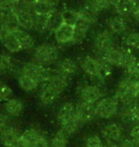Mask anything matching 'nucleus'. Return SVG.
Masks as SVG:
<instances>
[{
	"label": "nucleus",
	"mask_w": 139,
	"mask_h": 147,
	"mask_svg": "<svg viewBox=\"0 0 139 147\" xmlns=\"http://www.w3.org/2000/svg\"><path fill=\"white\" fill-rule=\"evenodd\" d=\"M79 67L89 78L91 83L103 87L112 74V69L103 58L93 55H84L79 59Z\"/></svg>",
	"instance_id": "f257e3e1"
},
{
	"label": "nucleus",
	"mask_w": 139,
	"mask_h": 147,
	"mask_svg": "<svg viewBox=\"0 0 139 147\" xmlns=\"http://www.w3.org/2000/svg\"><path fill=\"white\" fill-rule=\"evenodd\" d=\"M56 119L70 136L75 134L83 127L84 124L79 119L76 111V102L64 101L59 106L56 113Z\"/></svg>",
	"instance_id": "f03ea898"
},
{
	"label": "nucleus",
	"mask_w": 139,
	"mask_h": 147,
	"mask_svg": "<svg viewBox=\"0 0 139 147\" xmlns=\"http://www.w3.org/2000/svg\"><path fill=\"white\" fill-rule=\"evenodd\" d=\"M59 60V49L55 44L52 42H44L35 47L32 52L34 62L42 66H55Z\"/></svg>",
	"instance_id": "7ed1b4c3"
},
{
	"label": "nucleus",
	"mask_w": 139,
	"mask_h": 147,
	"mask_svg": "<svg viewBox=\"0 0 139 147\" xmlns=\"http://www.w3.org/2000/svg\"><path fill=\"white\" fill-rule=\"evenodd\" d=\"M115 45H116L115 34H112L108 29L98 31L94 36L93 43H91L93 57L103 58L105 53Z\"/></svg>",
	"instance_id": "20e7f679"
},
{
	"label": "nucleus",
	"mask_w": 139,
	"mask_h": 147,
	"mask_svg": "<svg viewBox=\"0 0 139 147\" xmlns=\"http://www.w3.org/2000/svg\"><path fill=\"white\" fill-rule=\"evenodd\" d=\"M135 80L131 76L126 75L118 81L115 89V98L118 99L120 104L134 103L135 102ZM136 103V102H135Z\"/></svg>",
	"instance_id": "39448f33"
},
{
	"label": "nucleus",
	"mask_w": 139,
	"mask_h": 147,
	"mask_svg": "<svg viewBox=\"0 0 139 147\" xmlns=\"http://www.w3.org/2000/svg\"><path fill=\"white\" fill-rule=\"evenodd\" d=\"M120 103L115 96H104L94 105L95 117L103 119H110L118 115Z\"/></svg>",
	"instance_id": "423d86ee"
},
{
	"label": "nucleus",
	"mask_w": 139,
	"mask_h": 147,
	"mask_svg": "<svg viewBox=\"0 0 139 147\" xmlns=\"http://www.w3.org/2000/svg\"><path fill=\"white\" fill-rule=\"evenodd\" d=\"M19 72L32 78L40 85H42L49 78V76L52 73V69L42 66L40 64H37L34 62V61H30V62L23 64Z\"/></svg>",
	"instance_id": "0eeeda50"
},
{
	"label": "nucleus",
	"mask_w": 139,
	"mask_h": 147,
	"mask_svg": "<svg viewBox=\"0 0 139 147\" xmlns=\"http://www.w3.org/2000/svg\"><path fill=\"white\" fill-rule=\"evenodd\" d=\"M77 96L79 100L95 104L102 98H104V91L102 87L93 83H82L77 88Z\"/></svg>",
	"instance_id": "6e6552de"
},
{
	"label": "nucleus",
	"mask_w": 139,
	"mask_h": 147,
	"mask_svg": "<svg viewBox=\"0 0 139 147\" xmlns=\"http://www.w3.org/2000/svg\"><path fill=\"white\" fill-rule=\"evenodd\" d=\"M101 134L106 142L114 143V144H119L124 140H126L124 128L119 122L109 121L105 123L101 128Z\"/></svg>",
	"instance_id": "1a4fd4ad"
},
{
	"label": "nucleus",
	"mask_w": 139,
	"mask_h": 147,
	"mask_svg": "<svg viewBox=\"0 0 139 147\" xmlns=\"http://www.w3.org/2000/svg\"><path fill=\"white\" fill-rule=\"evenodd\" d=\"M71 82H72V78L71 76H68L64 75V74L56 71L55 69H52V73L50 75L49 78L43 84L48 85L52 89H54L60 95H62L69 88Z\"/></svg>",
	"instance_id": "9d476101"
},
{
	"label": "nucleus",
	"mask_w": 139,
	"mask_h": 147,
	"mask_svg": "<svg viewBox=\"0 0 139 147\" xmlns=\"http://www.w3.org/2000/svg\"><path fill=\"white\" fill-rule=\"evenodd\" d=\"M128 18L120 16V14L112 16L107 20V28L106 29H108L115 36H117V34H125L128 32Z\"/></svg>",
	"instance_id": "9b49d317"
},
{
	"label": "nucleus",
	"mask_w": 139,
	"mask_h": 147,
	"mask_svg": "<svg viewBox=\"0 0 139 147\" xmlns=\"http://www.w3.org/2000/svg\"><path fill=\"white\" fill-rule=\"evenodd\" d=\"M21 135L22 133L18 127L11 124L2 132H0V143L3 147H13L17 140L20 139Z\"/></svg>",
	"instance_id": "f8f14e48"
},
{
	"label": "nucleus",
	"mask_w": 139,
	"mask_h": 147,
	"mask_svg": "<svg viewBox=\"0 0 139 147\" xmlns=\"http://www.w3.org/2000/svg\"><path fill=\"white\" fill-rule=\"evenodd\" d=\"M137 103H128V104H120L119 115L121 120L125 124H132L134 126L137 122Z\"/></svg>",
	"instance_id": "ddd939ff"
},
{
	"label": "nucleus",
	"mask_w": 139,
	"mask_h": 147,
	"mask_svg": "<svg viewBox=\"0 0 139 147\" xmlns=\"http://www.w3.org/2000/svg\"><path fill=\"white\" fill-rule=\"evenodd\" d=\"M39 101L43 106H52V105L55 104L61 95L57 93L54 89H52L51 87H49L48 85L42 84L41 87L39 88Z\"/></svg>",
	"instance_id": "4468645a"
},
{
	"label": "nucleus",
	"mask_w": 139,
	"mask_h": 147,
	"mask_svg": "<svg viewBox=\"0 0 139 147\" xmlns=\"http://www.w3.org/2000/svg\"><path fill=\"white\" fill-rule=\"evenodd\" d=\"M117 14H120L126 18L132 16L137 8L138 1L136 0H113L112 3Z\"/></svg>",
	"instance_id": "2eb2a0df"
},
{
	"label": "nucleus",
	"mask_w": 139,
	"mask_h": 147,
	"mask_svg": "<svg viewBox=\"0 0 139 147\" xmlns=\"http://www.w3.org/2000/svg\"><path fill=\"white\" fill-rule=\"evenodd\" d=\"M91 27H93V26L91 25L90 22H88L87 20L82 18L80 16V14H79V18L75 25V32H73V37L72 43L78 44V43L83 42L86 39V37H87L89 31H90V29Z\"/></svg>",
	"instance_id": "dca6fc26"
},
{
	"label": "nucleus",
	"mask_w": 139,
	"mask_h": 147,
	"mask_svg": "<svg viewBox=\"0 0 139 147\" xmlns=\"http://www.w3.org/2000/svg\"><path fill=\"white\" fill-rule=\"evenodd\" d=\"M54 69L56 71L64 74V75L73 78L75 74H77L79 65L73 58L64 57L58 60V62L55 64Z\"/></svg>",
	"instance_id": "f3484780"
},
{
	"label": "nucleus",
	"mask_w": 139,
	"mask_h": 147,
	"mask_svg": "<svg viewBox=\"0 0 139 147\" xmlns=\"http://www.w3.org/2000/svg\"><path fill=\"white\" fill-rule=\"evenodd\" d=\"M20 29L21 27L14 13H9L0 20V34L2 37L6 34H14Z\"/></svg>",
	"instance_id": "a211bd4d"
},
{
	"label": "nucleus",
	"mask_w": 139,
	"mask_h": 147,
	"mask_svg": "<svg viewBox=\"0 0 139 147\" xmlns=\"http://www.w3.org/2000/svg\"><path fill=\"white\" fill-rule=\"evenodd\" d=\"M25 105L21 99L17 98H11L3 103V110L6 115L10 117H18L23 114Z\"/></svg>",
	"instance_id": "6ab92c4d"
},
{
	"label": "nucleus",
	"mask_w": 139,
	"mask_h": 147,
	"mask_svg": "<svg viewBox=\"0 0 139 147\" xmlns=\"http://www.w3.org/2000/svg\"><path fill=\"white\" fill-rule=\"evenodd\" d=\"M94 105L91 104L88 102H84L81 100H78L76 102V111H77V115L79 119L83 124L89 123L95 117V112H94Z\"/></svg>",
	"instance_id": "aec40b11"
},
{
	"label": "nucleus",
	"mask_w": 139,
	"mask_h": 147,
	"mask_svg": "<svg viewBox=\"0 0 139 147\" xmlns=\"http://www.w3.org/2000/svg\"><path fill=\"white\" fill-rule=\"evenodd\" d=\"M75 32V26L64 23L60 28L54 32V38L58 44L72 43Z\"/></svg>",
	"instance_id": "412c9836"
},
{
	"label": "nucleus",
	"mask_w": 139,
	"mask_h": 147,
	"mask_svg": "<svg viewBox=\"0 0 139 147\" xmlns=\"http://www.w3.org/2000/svg\"><path fill=\"white\" fill-rule=\"evenodd\" d=\"M65 23L63 13L60 11L54 10L52 13H50L47 16L46 20V31L50 32V33H54L61 27Z\"/></svg>",
	"instance_id": "4be33fe9"
},
{
	"label": "nucleus",
	"mask_w": 139,
	"mask_h": 147,
	"mask_svg": "<svg viewBox=\"0 0 139 147\" xmlns=\"http://www.w3.org/2000/svg\"><path fill=\"white\" fill-rule=\"evenodd\" d=\"M20 27L25 30H34V11H21L14 13Z\"/></svg>",
	"instance_id": "5701e85b"
},
{
	"label": "nucleus",
	"mask_w": 139,
	"mask_h": 147,
	"mask_svg": "<svg viewBox=\"0 0 139 147\" xmlns=\"http://www.w3.org/2000/svg\"><path fill=\"white\" fill-rule=\"evenodd\" d=\"M17 83H18L20 89L26 93L35 92L40 87V84L35 81L34 79H32V78H30V76L20 72L18 73V76H17Z\"/></svg>",
	"instance_id": "b1692460"
},
{
	"label": "nucleus",
	"mask_w": 139,
	"mask_h": 147,
	"mask_svg": "<svg viewBox=\"0 0 139 147\" xmlns=\"http://www.w3.org/2000/svg\"><path fill=\"white\" fill-rule=\"evenodd\" d=\"M121 54H122V48L115 45L105 53V55H103V59L111 67H120Z\"/></svg>",
	"instance_id": "393cba45"
},
{
	"label": "nucleus",
	"mask_w": 139,
	"mask_h": 147,
	"mask_svg": "<svg viewBox=\"0 0 139 147\" xmlns=\"http://www.w3.org/2000/svg\"><path fill=\"white\" fill-rule=\"evenodd\" d=\"M112 3L111 0H86L84 3V7L88 8L89 10L98 14L102 11H108L111 9Z\"/></svg>",
	"instance_id": "a878e982"
},
{
	"label": "nucleus",
	"mask_w": 139,
	"mask_h": 147,
	"mask_svg": "<svg viewBox=\"0 0 139 147\" xmlns=\"http://www.w3.org/2000/svg\"><path fill=\"white\" fill-rule=\"evenodd\" d=\"M1 44L10 53H18L23 50L21 44L19 43L18 39L13 34H9L3 36L1 39Z\"/></svg>",
	"instance_id": "bb28decb"
},
{
	"label": "nucleus",
	"mask_w": 139,
	"mask_h": 147,
	"mask_svg": "<svg viewBox=\"0 0 139 147\" xmlns=\"http://www.w3.org/2000/svg\"><path fill=\"white\" fill-rule=\"evenodd\" d=\"M51 147H68L70 142V135L64 129H58L51 140Z\"/></svg>",
	"instance_id": "cd10ccee"
},
{
	"label": "nucleus",
	"mask_w": 139,
	"mask_h": 147,
	"mask_svg": "<svg viewBox=\"0 0 139 147\" xmlns=\"http://www.w3.org/2000/svg\"><path fill=\"white\" fill-rule=\"evenodd\" d=\"M123 43L126 49L131 51L139 50V33L136 31H128L123 36Z\"/></svg>",
	"instance_id": "c85d7f7f"
},
{
	"label": "nucleus",
	"mask_w": 139,
	"mask_h": 147,
	"mask_svg": "<svg viewBox=\"0 0 139 147\" xmlns=\"http://www.w3.org/2000/svg\"><path fill=\"white\" fill-rule=\"evenodd\" d=\"M15 69V60L11 55L0 54V76H6Z\"/></svg>",
	"instance_id": "c756f323"
},
{
	"label": "nucleus",
	"mask_w": 139,
	"mask_h": 147,
	"mask_svg": "<svg viewBox=\"0 0 139 147\" xmlns=\"http://www.w3.org/2000/svg\"><path fill=\"white\" fill-rule=\"evenodd\" d=\"M137 58L134 55L131 50L122 48V54H121V61H120V67L128 71L134 66V64L137 62Z\"/></svg>",
	"instance_id": "7c9ffc66"
},
{
	"label": "nucleus",
	"mask_w": 139,
	"mask_h": 147,
	"mask_svg": "<svg viewBox=\"0 0 139 147\" xmlns=\"http://www.w3.org/2000/svg\"><path fill=\"white\" fill-rule=\"evenodd\" d=\"M18 39L19 43L21 44L23 50H31L34 47V38L25 30H18L13 34Z\"/></svg>",
	"instance_id": "2f4dec72"
},
{
	"label": "nucleus",
	"mask_w": 139,
	"mask_h": 147,
	"mask_svg": "<svg viewBox=\"0 0 139 147\" xmlns=\"http://www.w3.org/2000/svg\"><path fill=\"white\" fill-rule=\"evenodd\" d=\"M54 10H56L54 6L48 4V3H46V2L40 1V0H37V1L32 5V11H34V13L35 14H38V16H48L49 14L52 13Z\"/></svg>",
	"instance_id": "473e14b6"
},
{
	"label": "nucleus",
	"mask_w": 139,
	"mask_h": 147,
	"mask_svg": "<svg viewBox=\"0 0 139 147\" xmlns=\"http://www.w3.org/2000/svg\"><path fill=\"white\" fill-rule=\"evenodd\" d=\"M11 98H13V89L5 82L0 81V101L5 102Z\"/></svg>",
	"instance_id": "72a5a7b5"
},
{
	"label": "nucleus",
	"mask_w": 139,
	"mask_h": 147,
	"mask_svg": "<svg viewBox=\"0 0 139 147\" xmlns=\"http://www.w3.org/2000/svg\"><path fill=\"white\" fill-rule=\"evenodd\" d=\"M64 17V21L67 24L75 26L79 18V11L75 10H66L62 11Z\"/></svg>",
	"instance_id": "f704fd0d"
},
{
	"label": "nucleus",
	"mask_w": 139,
	"mask_h": 147,
	"mask_svg": "<svg viewBox=\"0 0 139 147\" xmlns=\"http://www.w3.org/2000/svg\"><path fill=\"white\" fill-rule=\"evenodd\" d=\"M46 20L47 16H38L34 13V31L38 33H43L46 31Z\"/></svg>",
	"instance_id": "c9c22d12"
},
{
	"label": "nucleus",
	"mask_w": 139,
	"mask_h": 147,
	"mask_svg": "<svg viewBox=\"0 0 139 147\" xmlns=\"http://www.w3.org/2000/svg\"><path fill=\"white\" fill-rule=\"evenodd\" d=\"M85 147H104V142L98 135H91L86 140Z\"/></svg>",
	"instance_id": "e433bc0d"
},
{
	"label": "nucleus",
	"mask_w": 139,
	"mask_h": 147,
	"mask_svg": "<svg viewBox=\"0 0 139 147\" xmlns=\"http://www.w3.org/2000/svg\"><path fill=\"white\" fill-rule=\"evenodd\" d=\"M11 124H13L11 117L8 115H6L4 112H0V132H2Z\"/></svg>",
	"instance_id": "4c0bfd02"
},
{
	"label": "nucleus",
	"mask_w": 139,
	"mask_h": 147,
	"mask_svg": "<svg viewBox=\"0 0 139 147\" xmlns=\"http://www.w3.org/2000/svg\"><path fill=\"white\" fill-rule=\"evenodd\" d=\"M34 147H51V142H50V140L48 139V137L44 133H42L40 135L39 139L37 140Z\"/></svg>",
	"instance_id": "58836bf2"
},
{
	"label": "nucleus",
	"mask_w": 139,
	"mask_h": 147,
	"mask_svg": "<svg viewBox=\"0 0 139 147\" xmlns=\"http://www.w3.org/2000/svg\"><path fill=\"white\" fill-rule=\"evenodd\" d=\"M130 137H131V140L139 142V123L134 124L132 127L131 132H130Z\"/></svg>",
	"instance_id": "ea45409f"
},
{
	"label": "nucleus",
	"mask_w": 139,
	"mask_h": 147,
	"mask_svg": "<svg viewBox=\"0 0 139 147\" xmlns=\"http://www.w3.org/2000/svg\"><path fill=\"white\" fill-rule=\"evenodd\" d=\"M40 1L46 2V3H48V4H51L52 6H54L55 8H56V6H57L58 3H59V0H40Z\"/></svg>",
	"instance_id": "a19ab883"
},
{
	"label": "nucleus",
	"mask_w": 139,
	"mask_h": 147,
	"mask_svg": "<svg viewBox=\"0 0 139 147\" xmlns=\"http://www.w3.org/2000/svg\"><path fill=\"white\" fill-rule=\"evenodd\" d=\"M134 17V19L136 20V21L139 23V1H138V5H137V8H136V10H135L134 11V16H132Z\"/></svg>",
	"instance_id": "79ce46f5"
},
{
	"label": "nucleus",
	"mask_w": 139,
	"mask_h": 147,
	"mask_svg": "<svg viewBox=\"0 0 139 147\" xmlns=\"http://www.w3.org/2000/svg\"><path fill=\"white\" fill-rule=\"evenodd\" d=\"M104 147H117V144H114V143H111V142H104Z\"/></svg>",
	"instance_id": "37998d69"
},
{
	"label": "nucleus",
	"mask_w": 139,
	"mask_h": 147,
	"mask_svg": "<svg viewBox=\"0 0 139 147\" xmlns=\"http://www.w3.org/2000/svg\"><path fill=\"white\" fill-rule=\"evenodd\" d=\"M26 1H27L28 3H30V4H31V5H34V3L37 1V0H26Z\"/></svg>",
	"instance_id": "c03bdc74"
},
{
	"label": "nucleus",
	"mask_w": 139,
	"mask_h": 147,
	"mask_svg": "<svg viewBox=\"0 0 139 147\" xmlns=\"http://www.w3.org/2000/svg\"><path fill=\"white\" fill-rule=\"evenodd\" d=\"M138 123H139V104L137 106V122H136V124H138Z\"/></svg>",
	"instance_id": "a18cd8bd"
},
{
	"label": "nucleus",
	"mask_w": 139,
	"mask_h": 147,
	"mask_svg": "<svg viewBox=\"0 0 139 147\" xmlns=\"http://www.w3.org/2000/svg\"><path fill=\"white\" fill-rule=\"evenodd\" d=\"M1 39H2V36H1V34H0V43H1Z\"/></svg>",
	"instance_id": "49530a36"
},
{
	"label": "nucleus",
	"mask_w": 139,
	"mask_h": 147,
	"mask_svg": "<svg viewBox=\"0 0 139 147\" xmlns=\"http://www.w3.org/2000/svg\"><path fill=\"white\" fill-rule=\"evenodd\" d=\"M136 1H139V0H136Z\"/></svg>",
	"instance_id": "de8ad7c7"
}]
</instances>
